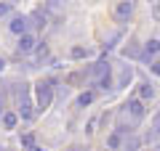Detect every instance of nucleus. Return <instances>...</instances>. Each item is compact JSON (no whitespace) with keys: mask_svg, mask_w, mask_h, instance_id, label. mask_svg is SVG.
<instances>
[{"mask_svg":"<svg viewBox=\"0 0 160 151\" xmlns=\"http://www.w3.org/2000/svg\"><path fill=\"white\" fill-rule=\"evenodd\" d=\"M35 48V37L29 32H24V34H19V53H29V50Z\"/></svg>","mask_w":160,"mask_h":151,"instance_id":"3","label":"nucleus"},{"mask_svg":"<svg viewBox=\"0 0 160 151\" xmlns=\"http://www.w3.org/2000/svg\"><path fill=\"white\" fill-rule=\"evenodd\" d=\"M139 95H142V98H152L155 88H152V85H142V88H139Z\"/></svg>","mask_w":160,"mask_h":151,"instance_id":"7","label":"nucleus"},{"mask_svg":"<svg viewBox=\"0 0 160 151\" xmlns=\"http://www.w3.org/2000/svg\"><path fill=\"white\" fill-rule=\"evenodd\" d=\"M0 117H3V101H0Z\"/></svg>","mask_w":160,"mask_h":151,"instance_id":"15","label":"nucleus"},{"mask_svg":"<svg viewBox=\"0 0 160 151\" xmlns=\"http://www.w3.org/2000/svg\"><path fill=\"white\" fill-rule=\"evenodd\" d=\"M109 85H112V77H109V72H107V74H102V80H99V88H104V90H107Z\"/></svg>","mask_w":160,"mask_h":151,"instance_id":"9","label":"nucleus"},{"mask_svg":"<svg viewBox=\"0 0 160 151\" xmlns=\"http://www.w3.org/2000/svg\"><path fill=\"white\" fill-rule=\"evenodd\" d=\"M11 32H13V34H24V32H27V21H24L22 16L11 19Z\"/></svg>","mask_w":160,"mask_h":151,"instance_id":"4","label":"nucleus"},{"mask_svg":"<svg viewBox=\"0 0 160 151\" xmlns=\"http://www.w3.org/2000/svg\"><path fill=\"white\" fill-rule=\"evenodd\" d=\"M72 56L75 58H83V56H88V50L86 48H72Z\"/></svg>","mask_w":160,"mask_h":151,"instance_id":"11","label":"nucleus"},{"mask_svg":"<svg viewBox=\"0 0 160 151\" xmlns=\"http://www.w3.org/2000/svg\"><path fill=\"white\" fill-rule=\"evenodd\" d=\"M16 122H19V117H16V114H11V112H8V114H3V125H6L8 130H13V127H16Z\"/></svg>","mask_w":160,"mask_h":151,"instance_id":"6","label":"nucleus"},{"mask_svg":"<svg viewBox=\"0 0 160 151\" xmlns=\"http://www.w3.org/2000/svg\"><path fill=\"white\" fill-rule=\"evenodd\" d=\"M131 11H133V6H131V0H120L118 6H115V16L123 21V19H128L131 16Z\"/></svg>","mask_w":160,"mask_h":151,"instance_id":"2","label":"nucleus"},{"mask_svg":"<svg viewBox=\"0 0 160 151\" xmlns=\"http://www.w3.org/2000/svg\"><path fill=\"white\" fill-rule=\"evenodd\" d=\"M29 151H43V149H38V146H29Z\"/></svg>","mask_w":160,"mask_h":151,"instance_id":"14","label":"nucleus"},{"mask_svg":"<svg viewBox=\"0 0 160 151\" xmlns=\"http://www.w3.org/2000/svg\"><path fill=\"white\" fill-rule=\"evenodd\" d=\"M91 101H93V93H83V95L78 98V103H80V106H88Z\"/></svg>","mask_w":160,"mask_h":151,"instance_id":"8","label":"nucleus"},{"mask_svg":"<svg viewBox=\"0 0 160 151\" xmlns=\"http://www.w3.org/2000/svg\"><path fill=\"white\" fill-rule=\"evenodd\" d=\"M51 95H53L51 88L40 82L38 85V109H48V106H51Z\"/></svg>","mask_w":160,"mask_h":151,"instance_id":"1","label":"nucleus"},{"mask_svg":"<svg viewBox=\"0 0 160 151\" xmlns=\"http://www.w3.org/2000/svg\"><path fill=\"white\" fill-rule=\"evenodd\" d=\"M158 53V40H149L147 43V56H155Z\"/></svg>","mask_w":160,"mask_h":151,"instance_id":"10","label":"nucleus"},{"mask_svg":"<svg viewBox=\"0 0 160 151\" xmlns=\"http://www.w3.org/2000/svg\"><path fill=\"white\" fill-rule=\"evenodd\" d=\"M128 112H131L136 119H142L144 117V103L142 101H131V103H128Z\"/></svg>","mask_w":160,"mask_h":151,"instance_id":"5","label":"nucleus"},{"mask_svg":"<svg viewBox=\"0 0 160 151\" xmlns=\"http://www.w3.org/2000/svg\"><path fill=\"white\" fill-rule=\"evenodd\" d=\"M118 143H120V135H109V146H112V149H118Z\"/></svg>","mask_w":160,"mask_h":151,"instance_id":"13","label":"nucleus"},{"mask_svg":"<svg viewBox=\"0 0 160 151\" xmlns=\"http://www.w3.org/2000/svg\"><path fill=\"white\" fill-rule=\"evenodd\" d=\"M8 11H11V3H0V16H6Z\"/></svg>","mask_w":160,"mask_h":151,"instance_id":"12","label":"nucleus"}]
</instances>
